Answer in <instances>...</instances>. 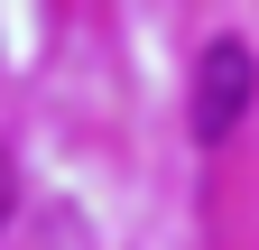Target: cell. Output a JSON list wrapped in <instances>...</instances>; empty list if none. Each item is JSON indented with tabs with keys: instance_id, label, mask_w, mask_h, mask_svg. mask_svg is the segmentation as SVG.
Segmentation results:
<instances>
[{
	"instance_id": "obj_1",
	"label": "cell",
	"mask_w": 259,
	"mask_h": 250,
	"mask_svg": "<svg viewBox=\"0 0 259 250\" xmlns=\"http://www.w3.org/2000/svg\"><path fill=\"white\" fill-rule=\"evenodd\" d=\"M250 93H259L250 47H241V37H213V47H204V65H194V111H185L194 148H222V139H232V130H241V111H250Z\"/></svg>"
},
{
	"instance_id": "obj_2",
	"label": "cell",
	"mask_w": 259,
	"mask_h": 250,
	"mask_svg": "<svg viewBox=\"0 0 259 250\" xmlns=\"http://www.w3.org/2000/svg\"><path fill=\"white\" fill-rule=\"evenodd\" d=\"M0 213H10V167H0Z\"/></svg>"
}]
</instances>
